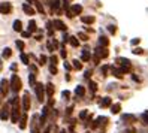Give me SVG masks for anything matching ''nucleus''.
<instances>
[{
    "label": "nucleus",
    "instance_id": "38",
    "mask_svg": "<svg viewBox=\"0 0 148 133\" xmlns=\"http://www.w3.org/2000/svg\"><path fill=\"white\" fill-rule=\"evenodd\" d=\"M108 30H109V33L111 34H115V32H117V27L114 24H111V25H108Z\"/></svg>",
    "mask_w": 148,
    "mask_h": 133
},
{
    "label": "nucleus",
    "instance_id": "40",
    "mask_svg": "<svg viewBox=\"0 0 148 133\" xmlns=\"http://www.w3.org/2000/svg\"><path fill=\"white\" fill-rule=\"evenodd\" d=\"M49 61H51V64H53V66H56V64H57V61H58V58H57V56H51V58H49Z\"/></svg>",
    "mask_w": 148,
    "mask_h": 133
},
{
    "label": "nucleus",
    "instance_id": "18",
    "mask_svg": "<svg viewBox=\"0 0 148 133\" xmlns=\"http://www.w3.org/2000/svg\"><path fill=\"white\" fill-rule=\"evenodd\" d=\"M111 70H112V75H114L115 78H118V79H121V78H123V70H121V69H117V67H111Z\"/></svg>",
    "mask_w": 148,
    "mask_h": 133
},
{
    "label": "nucleus",
    "instance_id": "4",
    "mask_svg": "<svg viewBox=\"0 0 148 133\" xmlns=\"http://www.w3.org/2000/svg\"><path fill=\"white\" fill-rule=\"evenodd\" d=\"M9 90H11V84H9V81H6V79H2V81H0V94H2V96H6L8 93H9Z\"/></svg>",
    "mask_w": 148,
    "mask_h": 133
},
{
    "label": "nucleus",
    "instance_id": "52",
    "mask_svg": "<svg viewBox=\"0 0 148 133\" xmlns=\"http://www.w3.org/2000/svg\"><path fill=\"white\" fill-rule=\"evenodd\" d=\"M124 133H135V129H129V130H126Z\"/></svg>",
    "mask_w": 148,
    "mask_h": 133
},
{
    "label": "nucleus",
    "instance_id": "9",
    "mask_svg": "<svg viewBox=\"0 0 148 133\" xmlns=\"http://www.w3.org/2000/svg\"><path fill=\"white\" fill-rule=\"evenodd\" d=\"M32 133H39V117L33 115L32 117Z\"/></svg>",
    "mask_w": 148,
    "mask_h": 133
},
{
    "label": "nucleus",
    "instance_id": "44",
    "mask_svg": "<svg viewBox=\"0 0 148 133\" xmlns=\"http://www.w3.org/2000/svg\"><path fill=\"white\" fill-rule=\"evenodd\" d=\"M62 96H63V97H64V99H69V97H71V93H69V91H67V90H64V91H63V93H62Z\"/></svg>",
    "mask_w": 148,
    "mask_h": 133
},
{
    "label": "nucleus",
    "instance_id": "3",
    "mask_svg": "<svg viewBox=\"0 0 148 133\" xmlns=\"http://www.w3.org/2000/svg\"><path fill=\"white\" fill-rule=\"evenodd\" d=\"M81 12H82V6H81V5H72L71 9L66 11V14H67L69 18H73L75 15H79Z\"/></svg>",
    "mask_w": 148,
    "mask_h": 133
},
{
    "label": "nucleus",
    "instance_id": "30",
    "mask_svg": "<svg viewBox=\"0 0 148 133\" xmlns=\"http://www.w3.org/2000/svg\"><path fill=\"white\" fill-rule=\"evenodd\" d=\"M47 48H48L49 52L56 51V47H54V43H53V39H48V42H47Z\"/></svg>",
    "mask_w": 148,
    "mask_h": 133
},
{
    "label": "nucleus",
    "instance_id": "31",
    "mask_svg": "<svg viewBox=\"0 0 148 133\" xmlns=\"http://www.w3.org/2000/svg\"><path fill=\"white\" fill-rule=\"evenodd\" d=\"M11 54H12V49H11V48H5L2 56H3V58H9V57H11Z\"/></svg>",
    "mask_w": 148,
    "mask_h": 133
},
{
    "label": "nucleus",
    "instance_id": "48",
    "mask_svg": "<svg viewBox=\"0 0 148 133\" xmlns=\"http://www.w3.org/2000/svg\"><path fill=\"white\" fill-rule=\"evenodd\" d=\"M30 72H32V73H34V72H36V73H38V67L32 64V66H30Z\"/></svg>",
    "mask_w": 148,
    "mask_h": 133
},
{
    "label": "nucleus",
    "instance_id": "35",
    "mask_svg": "<svg viewBox=\"0 0 148 133\" xmlns=\"http://www.w3.org/2000/svg\"><path fill=\"white\" fill-rule=\"evenodd\" d=\"M141 118H142V121H144L145 126H148V111H145V112L141 115Z\"/></svg>",
    "mask_w": 148,
    "mask_h": 133
},
{
    "label": "nucleus",
    "instance_id": "32",
    "mask_svg": "<svg viewBox=\"0 0 148 133\" xmlns=\"http://www.w3.org/2000/svg\"><path fill=\"white\" fill-rule=\"evenodd\" d=\"M72 63H73V64H72L73 69H76V70H81V69H82V64H81V61H79V60H73Z\"/></svg>",
    "mask_w": 148,
    "mask_h": 133
},
{
    "label": "nucleus",
    "instance_id": "37",
    "mask_svg": "<svg viewBox=\"0 0 148 133\" xmlns=\"http://www.w3.org/2000/svg\"><path fill=\"white\" fill-rule=\"evenodd\" d=\"M87 117H88V111H87V109L81 111V114H79V118H81V120H85Z\"/></svg>",
    "mask_w": 148,
    "mask_h": 133
},
{
    "label": "nucleus",
    "instance_id": "51",
    "mask_svg": "<svg viewBox=\"0 0 148 133\" xmlns=\"http://www.w3.org/2000/svg\"><path fill=\"white\" fill-rule=\"evenodd\" d=\"M64 67H66V70H71L72 69V66L69 64V63H64Z\"/></svg>",
    "mask_w": 148,
    "mask_h": 133
},
{
    "label": "nucleus",
    "instance_id": "6",
    "mask_svg": "<svg viewBox=\"0 0 148 133\" xmlns=\"http://www.w3.org/2000/svg\"><path fill=\"white\" fill-rule=\"evenodd\" d=\"M11 12H12V3H9V2L0 3V14L8 15V14H11Z\"/></svg>",
    "mask_w": 148,
    "mask_h": 133
},
{
    "label": "nucleus",
    "instance_id": "41",
    "mask_svg": "<svg viewBox=\"0 0 148 133\" xmlns=\"http://www.w3.org/2000/svg\"><path fill=\"white\" fill-rule=\"evenodd\" d=\"M132 52H133V54H136V56H141L142 52H144V49H142V48H135Z\"/></svg>",
    "mask_w": 148,
    "mask_h": 133
},
{
    "label": "nucleus",
    "instance_id": "12",
    "mask_svg": "<svg viewBox=\"0 0 148 133\" xmlns=\"http://www.w3.org/2000/svg\"><path fill=\"white\" fill-rule=\"evenodd\" d=\"M8 118H9V103H6L0 111V120H8Z\"/></svg>",
    "mask_w": 148,
    "mask_h": 133
},
{
    "label": "nucleus",
    "instance_id": "2",
    "mask_svg": "<svg viewBox=\"0 0 148 133\" xmlns=\"http://www.w3.org/2000/svg\"><path fill=\"white\" fill-rule=\"evenodd\" d=\"M34 91H36V96H38L39 102L45 100V87H43L40 82H36V85H34Z\"/></svg>",
    "mask_w": 148,
    "mask_h": 133
},
{
    "label": "nucleus",
    "instance_id": "14",
    "mask_svg": "<svg viewBox=\"0 0 148 133\" xmlns=\"http://www.w3.org/2000/svg\"><path fill=\"white\" fill-rule=\"evenodd\" d=\"M27 120H29V118H27V115H25V112H24V114L21 115V118H20V129H21V130H24L25 127H27Z\"/></svg>",
    "mask_w": 148,
    "mask_h": 133
},
{
    "label": "nucleus",
    "instance_id": "28",
    "mask_svg": "<svg viewBox=\"0 0 148 133\" xmlns=\"http://www.w3.org/2000/svg\"><path fill=\"white\" fill-rule=\"evenodd\" d=\"M32 32H36V21L34 20H30V23H29V33H32Z\"/></svg>",
    "mask_w": 148,
    "mask_h": 133
},
{
    "label": "nucleus",
    "instance_id": "46",
    "mask_svg": "<svg viewBox=\"0 0 148 133\" xmlns=\"http://www.w3.org/2000/svg\"><path fill=\"white\" fill-rule=\"evenodd\" d=\"M60 56H62V58H66V49L64 48L60 49Z\"/></svg>",
    "mask_w": 148,
    "mask_h": 133
},
{
    "label": "nucleus",
    "instance_id": "25",
    "mask_svg": "<svg viewBox=\"0 0 148 133\" xmlns=\"http://www.w3.org/2000/svg\"><path fill=\"white\" fill-rule=\"evenodd\" d=\"M69 43H71L72 47H78L79 45V42H78V38H75V36H69Z\"/></svg>",
    "mask_w": 148,
    "mask_h": 133
},
{
    "label": "nucleus",
    "instance_id": "20",
    "mask_svg": "<svg viewBox=\"0 0 148 133\" xmlns=\"http://www.w3.org/2000/svg\"><path fill=\"white\" fill-rule=\"evenodd\" d=\"M108 45H109V40H108V38H106V36H100V38H99V47L108 48Z\"/></svg>",
    "mask_w": 148,
    "mask_h": 133
},
{
    "label": "nucleus",
    "instance_id": "50",
    "mask_svg": "<svg viewBox=\"0 0 148 133\" xmlns=\"http://www.w3.org/2000/svg\"><path fill=\"white\" fill-rule=\"evenodd\" d=\"M21 34H23V38H30L32 33H29V32H21Z\"/></svg>",
    "mask_w": 148,
    "mask_h": 133
},
{
    "label": "nucleus",
    "instance_id": "1",
    "mask_svg": "<svg viewBox=\"0 0 148 133\" xmlns=\"http://www.w3.org/2000/svg\"><path fill=\"white\" fill-rule=\"evenodd\" d=\"M11 90L14 91V93H18L20 90H21V79H20V76L18 75H12V78H11Z\"/></svg>",
    "mask_w": 148,
    "mask_h": 133
},
{
    "label": "nucleus",
    "instance_id": "33",
    "mask_svg": "<svg viewBox=\"0 0 148 133\" xmlns=\"http://www.w3.org/2000/svg\"><path fill=\"white\" fill-rule=\"evenodd\" d=\"M20 58H21V61H23L24 64H30V63H29V56H25L24 52H21V56H20Z\"/></svg>",
    "mask_w": 148,
    "mask_h": 133
},
{
    "label": "nucleus",
    "instance_id": "27",
    "mask_svg": "<svg viewBox=\"0 0 148 133\" xmlns=\"http://www.w3.org/2000/svg\"><path fill=\"white\" fill-rule=\"evenodd\" d=\"M33 5L36 6V9H38V12H39V14H43V12H45V11H43V6H42V3H40V2H38V0H34Z\"/></svg>",
    "mask_w": 148,
    "mask_h": 133
},
{
    "label": "nucleus",
    "instance_id": "53",
    "mask_svg": "<svg viewBox=\"0 0 148 133\" xmlns=\"http://www.w3.org/2000/svg\"><path fill=\"white\" fill-rule=\"evenodd\" d=\"M132 78H133V81H136V82H139V78H138V76H135V75H133Z\"/></svg>",
    "mask_w": 148,
    "mask_h": 133
},
{
    "label": "nucleus",
    "instance_id": "36",
    "mask_svg": "<svg viewBox=\"0 0 148 133\" xmlns=\"http://www.w3.org/2000/svg\"><path fill=\"white\" fill-rule=\"evenodd\" d=\"M15 45H16V48H18L20 51H24V42H21V40H16V42H15Z\"/></svg>",
    "mask_w": 148,
    "mask_h": 133
},
{
    "label": "nucleus",
    "instance_id": "34",
    "mask_svg": "<svg viewBox=\"0 0 148 133\" xmlns=\"http://www.w3.org/2000/svg\"><path fill=\"white\" fill-rule=\"evenodd\" d=\"M88 87H90V90H91L93 93H96V91H97V84H96L94 81H90V84H88Z\"/></svg>",
    "mask_w": 148,
    "mask_h": 133
},
{
    "label": "nucleus",
    "instance_id": "16",
    "mask_svg": "<svg viewBox=\"0 0 148 133\" xmlns=\"http://www.w3.org/2000/svg\"><path fill=\"white\" fill-rule=\"evenodd\" d=\"M121 120L127 121V123H135L136 121V117H135V115H132V114H124L123 117H121Z\"/></svg>",
    "mask_w": 148,
    "mask_h": 133
},
{
    "label": "nucleus",
    "instance_id": "24",
    "mask_svg": "<svg viewBox=\"0 0 148 133\" xmlns=\"http://www.w3.org/2000/svg\"><path fill=\"white\" fill-rule=\"evenodd\" d=\"M81 21H82L84 24H93V23H94V16H82Z\"/></svg>",
    "mask_w": 148,
    "mask_h": 133
},
{
    "label": "nucleus",
    "instance_id": "19",
    "mask_svg": "<svg viewBox=\"0 0 148 133\" xmlns=\"http://www.w3.org/2000/svg\"><path fill=\"white\" fill-rule=\"evenodd\" d=\"M111 103H112L111 97H103L100 100V108H108V106H111Z\"/></svg>",
    "mask_w": 148,
    "mask_h": 133
},
{
    "label": "nucleus",
    "instance_id": "17",
    "mask_svg": "<svg viewBox=\"0 0 148 133\" xmlns=\"http://www.w3.org/2000/svg\"><path fill=\"white\" fill-rule=\"evenodd\" d=\"M23 11L27 14V15H34V9H33L29 3H24V5H23Z\"/></svg>",
    "mask_w": 148,
    "mask_h": 133
},
{
    "label": "nucleus",
    "instance_id": "10",
    "mask_svg": "<svg viewBox=\"0 0 148 133\" xmlns=\"http://www.w3.org/2000/svg\"><path fill=\"white\" fill-rule=\"evenodd\" d=\"M48 114H49V106L47 105L45 108L42 109V115H40V118H39V126H43V124L47 123V117H48Z\"/></svg>",
    "mask_w": 148,
    "mask_h": 133
},
{
    "label": "nucleus",
    "instance_id": "26",
    "mask_svg": "<svg viewBox=\"0 0 148 133\" xmlns=\"http://www.w3.org/2000/svg\"><path fill=\"white\" fill-rule=\"evenodd\" d=\"M120 111H121V105H120V103H115V105L111 106V112H112V114H118Z\"/></svg>",
    "mask_w": 148,
    "mask_h": 133
},
{
    "label": "nucleus",
    "instance_id": "13",
    "mask_svg": "<svg viewBox=\"0 0 148 133\" xmlns=\"http://www.w3.org/2000/svg\"><path fill=\"white\" fill-rule=\"evenodd\" d=\"M53 25H54V29L56 30H62V32H66V24L62 21V20H54L53 21Z\"/></svg>",
    "mask_w": 148,
    "mask_h": 133
},
{
    "label": "nucleus",
    "instance_id": "39",
    "mask_svg": "<svg viewBox=\"0 0 148 133\" xmlns=\"http://www.w3.org/2000/svg\"><path fill=\"white\" fill-rule=\"evenodd\" d=\"M78 38H79L81 40H84V42H85V40H88V36H87L85 33H78Z\"/></svg>",
    "mask_w": 148,
    "mask_h": 133
},
{
    "label": "nucleus",
    "instance_id": "54",
    "mask_svg": "<svg viewBox=\"0 0 148 133\" xmlns=\"http://www.w3.org/2000/svg\"><path fill=\"white\" fill-rule=\"evenodd\" d=\"M27 2H29V3H32V5H33V2H34V0H27Z\"/></svg>",
    "mask_w": 148,
    "mask_h": 133
},
{
    "label": "nucleus",
    "instance_id": "11",
    "mask_svg": "<svg viewBox=\"0 0 148 133\" xmlns=\"http://www.w3.org/2000/svg\"><path fill=\"white\" fill-rule=\"evenodd\" d=\"M115 61L120 64V67H130L132 66V61H130L129 58H124V57H118Z\"/></svg>",
    "mask_w": 148,
    "mask_h": 133
},
{
    "label": "nucleus",
    "instance_id": "43",
    "mask_svg": "<svg viewBox=\"0 0 148 133\" xmlns=\"http://www.w3.org/2000/svg\"><path fill=\"white\" fill-rule=\"evenodd\" d=\"M49 72L53 73V75H56V73H57V67H56V66H53V64H51V66H49Z\"/></svg>",
    "mask_w": 148,
    "mask_h": 133
},
{
    "label": "nucleus",
    "instance_id": "7",
    "mask_svg": "<svg viewBox=\"0 0 148 133\" xmlns=\"http://www.w3.org/2000/svg\"><path fill=\"white\" fill-rule=\"evenodd\" d=\"M20 118H21L20 108H18V106H12V111H11V120H12V123H18Z\"/></svg>",
    "mask_w": 148,
    "mask_h": 133
},
{
    "label": "nucleus",
    "instance_id": "56",
    "mask_svg": "<svg viewBox=\"0 0 148 133\" xmlns=\"http://www.w3.org/2000/svg\"><path fill=\"white\" fill-rule=\"evenodd\" d=\"M62 133H66V130H62Z\"/></svg>",
    "mask_w": 148,
    "mask_h": 133
},
{
    "label": "nucleus",
    "instance_id": "15",
    "mask_svg": "<svg viewBox=\"0 0 148 133\" xmlns=\"http://www.w3.org/2000/svg\"><path fill=\"white\" fill-rule=\"evenodd\" d=\"M45 91H47L48 99H51V97H53V94H54V85L51 84V82H48V84H47V87H45Z\"/></svg>",
    "mask_w": 148,
    "mask_h": 133
},
{
    "label": "nucleus",
    "instance_id": "47",
    "mask_svg": "<svg viewBox=\"0 0 148 133\" xmlns=\"http://www.w3.org/2000/svg\"><path fill=\"white\" fill-rule=\"evenodd\" d=\"M102 73H103V76H106V73H108V66H103V67H102Z\"/></svg>",
    "mask_w": 148,
    "mask_h": 133
},
{
    "label": "nucleus",
    "instance_id": "22",
    "mask_svg": "<svg viewBox=\"0 0 148 133\" xmlns=\"http://www.w3.org/2000/svg\"><path fill=\"white\" fill-rule=\"evenodd\" d=\"M90 58H91L90 51H88V49H84L82 54H81V60H82V61H90Z\"/></svg>",
    "mask_w": 148,
    "mask_h": 133
},
{
    "label": "nucleus",
    "instance_id": "29",
    "mask_svg": "<svg viewBox=\"0 0 148 133\" xmlns=\"http://www.w3.org/2000/svg\"><path fill=\"white\" fill-rule=\"evenodd\" d=\"M29 82H30V85H32V87L36 85V75L32 73V72H30V75H29Z\"/></svg>",
    "mask_w": 148,
    "mask_h": 133
},
{
    "label": "nucleus",
    "instance_id": "21",
    "mask_svg": "<svg viewBox=\"0 0 148 133\" xmlns=\"http://www.w3.org/2000/svg\"><path fill=\"white\" fill-rule=\"evenodd\" d=\"M75 94H76L78 97H84V94H85V88H84L82 85H78V87L75 88Z\"/></svg>",
    "mask_w": 148,
    "mask_h": 133
},
{
    "label": "nucleus",
    "instance_id": "42",
    "mask_svg": "<svg viewBox=\"0 0 148 133\" xmlns=\"http://www.w3.org/2000/svg\"><path fill=\"white\" fill-rule=\"evenodd\" d=\"M39 61H40V64H47V61H48V58H47V56H40V58H39Z\"/></svg>",
    "mask_w": 148,
    "mask_h": 133
},
{
    "label": "nucleus",
    "instance_id": "8",
    "mask_svg": "<svg viewBox=\"0 0 148 133\" xmlns=\"http://www.w3.org/2000/svg\"><path fill=\"white\" fill-rule=\"evenodd\" d=\"M94 56L99 57V58H106L108 57V48H103V47H97L94 51Z\"/></svg>",
    "mask_w": 148,
    "mask_h": 133
},
{
    "label": "nucleus",
    "instance_id": "55",
    "mask_svg": "<svg viewBox=\"0 0 148 133\" xmlns=\"http://www.w3.org/2000/svg\"><path fill=\"white\" fill-rule=\"evenodd\" d=\"M0 102H2V94H0Z\"/></svg>",
    "mask_w": 148,
    "mask_h": 133
},
{
    "label": "nucleus",
    "instance_id": "49",
    "mask_svg": "<svg viewBox=\"0 0 148 133\" xmlns=\"http://www.w3.org/2000/svg\"><path fill=\"white\" fill-rule=\"evenodd\" d=\"M84 76H85L87 79H88V78L91 76V70H85V73H84Z\"/></svg>",
    "mask_w": 148,
    "mask_h": 133
},
{
    "label": "nucleus",
    "instance_id": "23",
    "mask_svg": "<svg viewBox=\"0 0 148 133\" xmlns=\"http://www.w3.org/2000/svg\"><path fill=\"white\" fill-rule=\"evenodd\" d=\"M14 30L15 32H23V23L20 20H15L14 21Z\"/></svg>",
    "mask_w": 148,
    "mask_h": 133
},
{
    "label": "nucleus",
    "instance_id": "45",
    "mask_svg": "<svg viewBox=\"0 0 148 133\" xmlns=\"http://www.w3.org/2000/svg\"><path fill=\"white\" fill-rule=\"evenodd\" d=\"M139 42H141V39H138V38L136 39H132V45L136 47V45H139Z\"/></svg>",
    "mask_w": 148,
    "mask_h": 133
},
{
    "label": "nucleus",
    "instance_id": "5",
    "mask_svg": "<svg viewBox=\"0 0 148 133\" xmlns=\"http://www.w3.org/2000/svg\"><path fill=\"white\" fill-rule=\"evenodd\" d=\"M21 106H23V111H24V112H27V111L30 109V96H29V93H27V91H25V93H24V96H23Z\"/></svg>",
    "mask_w": 148,
    "mask_h": 133
}]
</instances>
